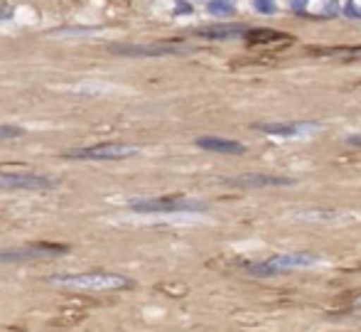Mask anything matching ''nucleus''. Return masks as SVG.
Masks as SVG:
<instances>
[{"label": "nucleus", "mask_w": 361, "mask_h": 332, "mask_svg": "<svg viewBox=\"0 0 361 332\" xmlns=\"http://www.w3.org/2000/svg\"><path fill=\"white\" fill-rule=\"evenodd\" d=\"M133 212H204L207 204L197 202L190 197H155V199H143V202H130Z\"/></svg>", "instance_id": "39448f33"}, {"label": "nucleus", "mask_w": 361, "mask_h": 332, "mask_svg": "<svg viewBox=\"0 0 361 332\" xmlns=\"http://www.w3.org/2000/svg\"><path fill=\"white\" fill-rule=\"evenodd\" d=\"M23 136V129H18V126H3L0 124V141H10V138H18Z\"/></svg>", "instance_id": "4468645a"}, {"label": "nucleus", "mask_w": 361, "mask_h": 332, "mask_svg": "<svg viewBox=\"0 0 361 332\" xmlns=\"http://www.w3.org/2000/svg\"><path fill=\"white\" fill-rule=\"evenodd\" d=\"M192 47L182 42H160V45H114L111 52L123 57H165V54H185Z\"/></svg>", "instance_id": "423d86ee"}, {"label": "nucleus", "mask_w": 361, "mask_h": 332, "mask_svg": "<svg viewBox=\"0 0 361 332\" xmlns=\"http://www.w3.org/2000/svg\"><path fill=\"white\" fill-rule=\"evenodd\" d=\"M258 131L278 138H298L302 133H312L319 129V124H307V121H290V124H258Z\"/></svg>", "instance_id": "6e6552de"}, {"label": "nucleus", "mask_w": 361, "mask_h": 332, "mask_svg": "<svg viewBox=\"0 0 361 332\" xmlns=\"http://www.w3.org/2000/svg\"><path fill=\"white\" fill-rule=\"evenodd\" d=\"M138 153L135 146H126V143H101V146H84L69 150L64 158L69 160H121V158H130Z\"/></svg>", "instance_id": "20e7f679"}, {"label": "nucleus", "mask_w": 361, "mask_h": 332, "mask_svg": "<svg viewBox=\"0 0 361 332\" xmlns=\"http://www.w3.org/2000/svg\"><path fill=\"white\" fill-rule=\"evenodd\" d=\"M319 256L310 251H293V254H278L271 256L266 261L258 263H248L246 271L251 275H276L278 271H288V268H307V266H317Z\"/></svg>", "instance_id": "f03ea898"}, {"label": "nucleus", "mask_w": 361, "mask_h": 332, "mask_svg": "<svg viewBox=\"0 0 361 332\" xmlns=\"http://www.w3.org/2000/svg\"><path fill=\"white\" fill-rule=\"evenodd\" d=\"M246 40L248 42H278V40H290V35L286 32H278V30H251L248 28L246 32Z\"/></svg>", "instance_id": "f8f14e48"}, {"label": "nucleus", "mask_w": 361, "mask_h": 332, "mask_svg": "<svg viewBox=\"0 0 361 332\" xmlns=\"http://www.w3.org/2000/svg\"><path fill=\"white\" fill-rule=\"evenodd\" d=\"M52 283L64 285L74 290H123L130 285L126 275L118 273H67V275H52Z\"/></svg>", "instance_id": "f257e3e1"}, {"label": "nucleus", "mask_w": 361, "mask_h": 332, "mask_svg": "<svg viewBox=\"0 0 361 332\" xmlns=\"http://www.w3.org/2000/svg\"><path fill=\"white\" fill-rule=\"evenodd\" d=\"M233 185L243 187H281V185H295V180L290 177H278V175H238L233 177Z\"/></svg>", "instance_id": "9b49d317"}, {"label": "nucleus", "mask_w": 361, "mask_h": 332, "mask_svg": "<svg viewBox=\"0 0 361 332\" xmlns=\"http://www.w3.org/2000/svg\"><path fill=\"white\" fill-rule=\"evenodd\" d=\"M67 251L62 244H23V247H5L0 249V263H25V261H42V259H54Z\"/></svg>", "instance_id": "7ed1b4c3"}, {"label": "nucleus", "mask_w": 361, "mask_h": 332, "mask_svg": "<svg viewBox=\"0 0 361 332\" xmlns=\"http://www.w3.org/2000/svg\"><path fill=\"white\" fill-rule=\"evenodd\" d=\"M324 57H339V59H361V47H322L314 49Z\"/></svg>", "instance_id": "ddd939ff"}, {"label": "nucleus", "mask_w": 361, "mask_h": 332, "mask_svg": "<svg viewBox=\"0 0 361 332\" xmlns=\"http://www.w3.org/2000/svg\"><path fill=\"white\" fill-rule=\"evenodd\" d=\"M248 28L243 25H212V28H200L195 30L197 37L204 40H233V37H246Z\"/></svg>", "instance_id": "9d476101"}, {"label": "nucleus", "mask_w": 361, "mask_h": 332, "mask_svg": "<svg viewBox=\"0 0 361 332\" xmlns=\"http://www.w3.org/2000/svg\"><path fill=\"white\" fill-rule=\"evenodd\" d=\"M0 185L3 187H25V190H49L57 185V180L47 175H32V172H0Z\"/></svg>", "instance_id": "0eeeda50"}, {"label": "nucleus", "mask_w": 361, "mask_h": 332, "mask_svg": "<svg viewBox=\"0 0 361 332\" xmlns=\"http://www.w3.org/2000/svg\"><path fill=\"white\" fill-rule=\"evenodd\" d=\"M349 143H352V146H359L361 148V136H352V138H349Z\"/></svg>", "instance_id": "2eb2a0df"}, {"label": "nucleus", "mask_w": 361, "mask_h": 332, "mask_svg": "<svg viewBox=\"0 0 361 332\" xmlns=\"http://www.w3.org/2000/svg\"><path fill=\"white\" fill-rule=\"evenodd\" d=\"M197 146H200L202 150L224 153V155H241V153H246V146L238 141H231V138L204 136V138H197Z\"/></svg>", "instance_id": "1a4fd4ad"}, {"label": "nucleus", "mask_w": 361, "mask_h": 332, "mask_svg": "<svg viewBox=\"0 0 361 332\" xmlns=\"http://www.w3.org/2000/svg\"><path fill=\"white\" fill-rule=\"evenodd\" d=\"M357 305H361V295H359V298H357Z\"/></svg>", "instance_id": "dca6fc26"}]
</instances>
